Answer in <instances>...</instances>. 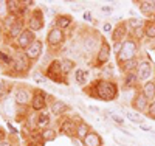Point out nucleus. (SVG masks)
Here are the masks:
<instances>
[{
	"mask_svg": "<svg viewBox=\"0 0 155 146\" xmlns=\"http://www.w3.org/2000/svg\"><path fill=\"white\" fill-rule=\"evenodd\" d=\"M78 121H81L79 115H73V117H62V120L59 121V127L58 131L62 135L68 137L70 140H73L76 137V127H78Z\"/></svg>",
	"mask_w": 155,
	"mask_h": 146,
	"instance_id": "9",
	"label": "nucleus"
},
{
	"mask_svg": "<svg viewBox=\"0 0 155 146\" xmlns=\"http://www.w3.org/2000/svg\"><path fill=\"white\" fill-rule=\"evenodd\" d=\"M93 129H92V126H90L87 121H84V120H81V121H78V127H76V138H79L81 141L92 132Z\"/></svg>",
	"mask_w": 155,
	"mask_h": 146,
	"instance_id": "24",
	"label": "nucleus"
},
{
	"mask_svg": "<svg viewBox=\"0 0 155 146\" xmlns=\"http://www.w3.org/2000/svg\"><path fill=\"white\" fill-rule=\"evenodd\" d=\"M48 109L51 112V115L54 117H64L67 112H70V106L67 103H64L62 100H56L50 95V100H48Z\"/></svg>",
	"mask_w": 155,
	"mask_h": 146,
	"instance_id": "16",
	"label": "nucleus"
},
{
	"mask_svg": "<svg viewBox=\"0 0 155 146\" xmlns=\"http://www.w3.org/2000/svg\"><path fill=\"white\" fill-rule=\"evenodd\" d=\"M116 65L120 67V70H121L123 75H126V73H134V72H137L138 65H140V58L126 61V62H121V64H116Z\"/></svg>",
	"mask_w": 155,
	"mask_h": 146,
	"instance_id": "23",
	"label": "nucleus"
},
{
	"mask_svg": "<svg viewBox=\"0 0 155 146\" xmlns=\"http://www.w3.org/2000/svg\"><path fill=\"white\" fill-rule=\"evenodd\" d=\"M149 104H150V101L144 97L143 92L137 90L135 95H134V98H132V103H130L132 109H134L135 112H138V114H144V115H146V112H147V109H149Z\"/></svg>",
	"mask_w": 155,
	"mask_h": 146,
	"instance_id": "15",
	"label": "nucleus"
},
{
	"mask_svg": "<svg viewBox=\"0 0 155 146\" xmlns=\"http://www.w3.org/2000/svg\"><path fill=\"white\" fill-rule=\"evenodd\" d=\"M41 135H42V140L47 143V141H53L58 138V129L54 127H47L44 131H41Z\"/></svg>",
	"mask_w": 155,
	"mask_h": 146,
	"instance_id": "31",
	"label": "nucleus"
},
{
	"mask_svg": "<svg viewBox=\"0 0 155 146\" xmlns=\"http://www.w3.org/2000/svg\"><path fill=\"white\" fill-rule=\"evenodd\" d=\"M137 76L140 79L141 84H144L147 81H152V78L155 76V65L152 64L150 59H140V65L137 69Z\"/></svg>",
	"mask_w": 155,
	"mask_h": 146,
	"instance_id": "13",
	"label": "nucleus"
},
{
	"mask_svg": "<svg viewBox=\"0 0 155 146\" xmlns=\"http://www.w3.org/2000/svg\"><path fill=\"white\" fill-rule=\"evenodd\" d=\"M99 9H101L102 12H112V11H113V6H109V5H106V6H101Z\"/></svg>",
	"mask_w": 155,
	"mask_h": 146,
	"instance_id": "44",
	"label": "nucleus"
},
{
	"mask_svg": "<svg viewBox=\"0 0 155 146\" xmlns=\"http://www.w3.org/2000/svg\"><path fill=\"white\" fill-rule=\"evenodd\" d=\"M50 123H51V118H50V109H44L42 112H37V117H36V127L37 131H44L47 127H50Z\"/></svg>",
	"mask_w": 155,
	"mask_h": 146,
	"instance_id": "21",
	"label": "nucleus"
},
{
	"mask_svg": "<svg viewBox=\"0 0 155 146\" xmlns=\"http://www.w3.org/2000/svg\"><path fill=\"white\" fill-rule=\"evenodd\" d=\"M140 90L144 93V97L152 103L155 101V81H147L144 84H141L140 86Z\"/></svg>",
	"mask_w": 155,
	"mask_h": 146,
	"instance_id": "26",
	"label": "nucleus"
},
{
	"mask_svg": "<svg viewBox=\"0 0 155 146\" xmlns=\"http://www.w3.org/2000/svg\"><path fill=\"white\" fill-rule=\"evenodd\" d=\"M82 19H84L85 22H93L92 12H90V11H84V16H82Z\"/></svg>",
	"mask_w": 155,
	"mask_h": 146,
	"instance_id": "42",
	"label": "nucleus"
},
{
	"mask_svg": "<svg viewBox=\"0 0 155 146\" xmlns=\"http://www.w3.org/2000/svg\"><path fill=\"white\" fill-rule=\"evenodd\" d=\"M87 79H88V70H85V69H76L74 70V81L78 86L85 87Z\"/></svg>",
	"mask_w": 155,
	"mask_h": 146,
	"instance_id": "28",
	"label": "nucleus"
},
{
	"mask_svg": "<svg viewBox=\"0 0 155 146\" xmlns=\"http://www.w3.org/2000/svg\"><path fill=\"white\" fill-rule=\"evenodd\" d=\"M61 65H62V73L64 76H68L74 69H76V62L70 58H62L61 59Z\"/></svg>",
	"mask_w": 155,
	"mask_h": 146,
	"instance_id": "29",
	"label": "nucleus"
},
{
	"mask_svg": "<svg viewBox=\"0 0 155 146\" xmlns=\"http://www.w3.org/2000/svg\"><path fill=\"white\" fill-rule=\"evenodd\" d=\"M138 9L143 16L149 19H155V9H153V0H138L137 2Z\"/></svg>",
	"mask_w": 155,
	"mask_h": 146,
	"instance_id": "20",
	"label": "nucleus"
},
{
	"mask_svg": "<svg viewBox=\"0 0 155 146\" xmlns=\"http://www.w3.org/2000/svg\"><path fill=\"white\" fill-rule=\"evenodd\" d=\"M42 51H44V42L41 41V39H36V41L25 50V55H27V58L34 64V62H37L39 59H41Z\"/></svg>",
	"mask_w": 155,
	"mask_h": 146,
	"instance_id": "18",
	"label": "nucleus"
},
{
	"mask_svg": "<svg viewBox=\"0 0 155 146\" xmlns=\"http://www.w3.org/2000/svg\"><path fill=\"white\" fill-rule=\"evenodd\" d=\"M11 89H14V87L8 86V83L5 81V79H3V78H0V101L5 100L6 97H9Z\"/></svg>",
	"mask_w": 155,
	"mask_h": 146,
	"instance_id": "34",
	"label": "nucleus"
},
{
	"mask_svg": "<svg viewBox=\"0 0 155 146\" xmlns=\"http://www.w3.org/2000/svg\"><path fill=\"white\" fill-rule=\"evenodd\" d=\"M102 37L101 34L95 33V30H85V33L82 34L81 37V48L84 53H87V55H92L95 58V55L99 51L101 45H102Z\"/></svg>",
	"mask_w": 155,
	"mask_h": 146,
	"instance_id": "2",
	"label": "nucleus"
},
{
	"mask_svg": "<svg viewBox=\"0 0 155 146\" xmlns=\"http://www.w3.org/2000/svg\"><path fill=\"white\" fill-rule=\"evenodd\" d=\"M144 22L143 19H140V17H130V19H127V25H129V30L134 31L137 28H143L144 26Z\"/></svg>",
	"mask_w": 155,
	"mask_h": 146,
	"instance_id": "33",
	"label": "nucleus"
},
{
	"mask_svg": "<svg viewBox=\"0 0 155 146\" xmlns=\"http://www.w3.org/2000/svg\"><path fill=\"white\" fill-rule=\"evenodd\" d=\"M123 44H124V42H113V44H112V51H113V55H115V56H118L120 53H121V50H123Z\"/></svg>",
	"mask_w": 155,
	"mask_h": 146,
	"instance_id": "38",
	"label": "nucleus"
},
{
	"mask_svg": "<svg viewBox=\"0 0 155 146\" xmlns=\"http://www.w3.org/2000/svg\"><path fill=\"white\" fill-rule=\"evenodd\" d=\"M138 51H140V42L135 41V39L129 34V37L124 41L123 44V50L118 56H116V64H121L126 61H130L138 58Z\"/></svg>",
	"mask_w": 155,
	"mask_h": 146,
	"instance_id": "7",
	"label": "nucleus"
},
{
	"mask_svg": "<svg viewBox=\"0 0 155 146\" xmlns=\"http://www.w3.org/2000/svg\"><path fill=\"white\" fill-rule=\"evenodd\" d=\"M65 41H67V34H65V31L61 30V28H56L54 25L50 28V31L47 33V39H45L48 50H51L53 53H58V51L64 47Z\"/></svg>",
	"mask_w": 155,
	"mask_h": 146,
	"instance_id": "6",
	"label": "nucleus"
},
{
	"mask_svg": "<svg viewBox=\"0 0 155 146\" xmlns=\"http://www.w3.org/2000/svg\"><path fill=\"white\" fill-rule=\"evenodd\" d=\"M48 100H50V93H47L44 89L33 87V100L30 104L31 110L33 112H42L44 109L48 107Z\"/></svg>",
	"mask_w": 155,
	"mask_h": 146,
	"instance_id": "11",
	"label": "nucleus"
},
{
	"mask_svg": "<svg viewBox=\"0 0 155 146\" xmlns=\"http://www.w3.org/2000/svg\"><path fill=\"white\" fill-rule=\"evenodd\" d=\"M31 67H33V62L27 58L25 51L16 50V53H14V70H12L9 78H23V76H27L30 73Z\"/></svg>",
	"mask_w": 155,
	"mask_h": 146,
	"instance_id": "4",
	"label": "nucleus"
},
{
	"mask_svg": "<svg viewBox=\"0 0 155 146\" xmlns=\"http://www.w3.org/2000/svg\"><path fill=\"white\" fill-rule=\"evenodd\" d=\"M33 79L36 83H39V84H45L48 79H47V76L42 73V70L39 72V70H36V72H33Z\"/></svg>",
	"mask_w": 155,
	"mask_h": 146,
	"instance_id": "36",
	"label": "nucleus"
},
{
	"mask_svg": "<svg viewBox=\"0 0 155 146\" xmlns=\"http://www.w3.org/2000/svg\"><path fill=\"white\" fill-rule=\"evenodd\" d=\"M152 48H153V51H155V42H153V47H152Z\"/></svg>",
	"mask_w": 155,
	"mask_h": 146,
	"instance_id": "50",
	"label": "nucleus"
},
{
	"mask_svg": "<svg viewBox=\"0 0 155 146\" xmlns=\"http://www.w3.org/2000/svg\"><path fill=\"white\" fill-rule=\"evenodd\" d=\"M84 146H102V137L98 134L96 131H92L90 134L82 140Z\"/></svg>",
	"mask_w": 155,
	"mask_h": 146,
	"instance_id": "25",
	"label": "nucleus"
},
{
	"mask_svg": "<svg viewBox=\"0 0 155 146\" xmlns=\"http://www.w3.org/2000/svg\"><path fill=\"white\" fill-rule=\"evenodd\" d=\"M144 39L155 41V19H147L144 22Z\"/></svg>",
	"mask_w": 155,
	"mask_h": 146,
	"instance_id": "27",
	"label": "nucleus"
},
{
	"mask_svg": "<svg viewBox=\"0 0 155 146\" xmlns=\"http://www.w3.org/2000/svg\"><path fill=\"white\" fill-rule=\"evenodd\" d=\"M45 26V14L42 8H33L30 16L27 17V28L31 30L33 33L42 30Z\"/></svg>",
	"mask_w": 155,
	"mask_h": 146,
	"instance_id": "12",
	"label": "nucleus"
},
{
	"mask_svg": "<svg viewBox=\"0 0 155 146\" xmlns=\"http://www.w3.org/2000/svg\"><path fill=\"white\" fill-rule=\"evenodd\" d=\"M71 141H73V144H74V146H84V144H82V141H81L79 138H76V137H74Z\"/></svg>",
	"mask_w": 155,
	"mask_h": 146,
	"instance_id": "46",
	"label": "nucleus"
},
{
	"mask_svg": "<svg viewBox=\"0 0 155 146\" xmlns=\"http://www.w3.org/2000/svg\"><path fill=\"white\" fill-rule=\"evenodd\" d=\"M102 31H104L106 34H112V31H113L112 22H104V23H102Z\"/></svg>",
	"mask_w": 155,
	"mask_h": 146,
	"instance_id": "40",
	"label": "nucleus"
},
{
	"mask_svg": "<svg viewBox=\"0 0 155 146\" xmlns=\"http://www.w3.org/2000/svg\"><path fill=\"white\" fill-rule=\"evenodd\" d=\"M113 78V67L112 65H104L102 69H99V79H106V81H112Z\"/></svg>",
	"mask_w": 155,
	"mask_h": 146,
	"instance_id": "32",
	"label": "nucleus"
},
{
	"mask_svg": "<svg viewBox=\"0 0 155 146\" xmlns=\"http://www.w3.org/2000/svg\"><path fill=\"white\" fill-rule=\"evenodd\" d=\"M14 53L16 48L12 45L0 47V70L5 76H11L12 70H14Z\"/></svg>",
	"mask_w": 155,
	"mask_h": 146,
	"instance_id": "5",
	"label": "nucleus"
},
{
	"mask_svg": "<svg viewBox=\"0 0 155 146\" xmlns=\"http://www.w3.org/2000/svg\"><path fill=\"white\" fill-rule=\"evenodd\" d=\"M124 115H126V118L130 123H134V124H144V118L141 117V114H138V112H135V110H124Z\"/></svg>",
	"mask_w": 155,
	"mask_h": 146,
	"instance_id": "30",
	"label": "nucleus"
},
{
	"mask_svg": "<svg viewBox=\"0 0 155 146\" xmlns=\"http://www.w3.org/2000/svg\"><path fill=\"white\" fill-rule=\"evenodd\" d=\"M56 28H61V30H68L70 26L73 25V16H70V14H58L56 17H54V23H53Z\"/></svg>",
	"mask_w": 155,
	"mask_h": 146,
	"instance_id": "22",
	"label": "nucleus"
},
{
	"mask_svg": "<svg viewBox=\"0 0 155 146\" xmlns=\"http://www.w3.org/2000/svg\"><path fill=\"white\" fill-rule=\"evenodd\" d=\"M106 114L110 117V120H112L115 124H118V126H124L126 118H123V117H120V115H116V114H113V112H110V110H107Z\"/></svg>",
	"mask_w": 155,
	"mask_h": 146,
	"instance_id": "35",
	"label": "nucleus"
},
{
	"mask_svg": "<svg viewBox=\"0 0 155 146\" xmlns=\"http://www.w3.org/2000/svg\"><path fill=\"white\" fill-rule=\"evenodd\" d=\"M153 9H155V0H153Z\"/></svg>",
	"mask_w": 155,
	"mask_h": 146,
	"instance_id": "51",
	"label": "nucleus"
},
{
	"mask_svg": "<svg viewBox=\"0 0 155 146\" xmlns=\"http://www.w3.org/2000/svg\"><path fill=\"white\" fill-rule=\"evenodd\" d=\"M140 79L137 76V72L123 75V87L126 90H140Z\"/></svg>",
	"mask_w": 155,
	"mask_h": 146,
	"instance_id": "19",
	"label": "nucleus"
},
{
	"mask_svg": "<svg viewBox=\"0 0 155 146\" xmlns=\"http://www.w3.org/2000/svg\"><path fill=\"white\" fill-rule=\"evenodd\" d=\"M130 34L129 30L127 20H120L116 25H113V31H112V42H124Z\"/></svg>",
	"mask_w": 155,
	"mask_h": 146,
	"instance_id": "14",
	"label": "nucleus"
},
{
	"mask_svg": "<svg viewBox=\"0 0 155 146\" xmlns=\"http://www.w3.org/2000/svg\"><path fill=\"white\" fill-rule=\"evenodd\" d=\"M110 55H112V47H110L109 41L102 39V45H101L99 51L95 55L93 61L90 62V65H92L93 69H102L104 65L109 64V61H110Z\"/></svg>",
	"mask_w": 155,
	"mask_h": 146,
	"instance_id": "10",
	"label": "nucleus"
},
{
	"mask_svg": "<svg viewBox=\"0 0 155 146\" xmlns=\"http://www.w3.org/2000/svg\"><path fill=\"white\" fill-rule=\"evenodd\" d=\"M25 5H27L28 8H33L36 5V2H33V0H25Z\"/></svg>",
	"mask_w": 155,
	"mask_h": 146,
	"instance_id": "49",
	"label": "nucleus"
},
{
	"mask_svg": "<svg viewBox=\"0 0 155 146\" xmlns=\"http://www.w3.org/2000/svg\"><path fill=\"white\" fill-rule=\"evenodd\" d=\"M82 92L85 95L92 97L99 101H115L120 97V87L115 81H106V79H93L85 87H82Z\"/></svg>",
	"mask_w": 155,
	"mask_h": 146,
	"instance_id": "1",
	"label": "nucleus"
},
{
	"mask_svg": "<svg viewBox=\"0 0 155 146\" xmlns=\"http://www.w3.org/2000/svg\"><path fill=\"white\" fill-rule=\"evenodd\" d=\"M0 146H16V143L12 141V138H5L0 141Z\"/></svg>",
	"mask_w": 155,
	"mask_h": 146,
	"instance_id": "41",
	"label": "nucleus"
},
{
	"mask_svg": "<svg viewBox=\"0 0 155 146\" xmlns=\"http://www.w3.org/2000/svg\"><path fill=\"white\" fill-rule=\"evenodd\" d=\"M42 73L47 76V79L53 81L56 84H64V86H68V79L67 76H64L62 73V65H61V59H53L50 61L48 65L42 69Z\"/></svg>",
	"mask_w": 155,
	"mask_h": 146,
	"instance_id": "3",
	"label": "nucleus"
},
{
	"mask_svg": "<svg viewBox=\"0 0 155 146\" xmlns=\"http://www.w3.org/2000/svg\"><path fill=\"white\" fill-rule=\"evenodd\" d=\"M146 117L155 120V101H152V103L149 104V109H147V112H146Z\"/></svg>",
	"mask_w": 155,
	"mask_h": 146,
	"instance_id": "39",
	"label": "nucleus"
},
{
	"mask_svg": "<svg viewBox=\"0 0 155 146\" xmlns=\"http://www.w3.org/2000/svg\"><path fill=\"white\" fill-rule=\"evenodd\" d=\"M140 129L144 131V132H150V131H152V127H149V126H146V124H140Z\"/></svg>",
	"mask_w": 155,
	"mask_h": 146,
	"instance_id": "47",
	"label": "nucleus"
},
{
	"mask_svg": "<svg viewBox=\"0 0 155 146\" xmlns=\"http://www.w3.org/2000/svg\"><path fill=\"white\" fill-rule=\"evenodd\" d=\"M8 16H9V11L6 2H0V22H3Z\"/></svg>",
	"mask_w": 155,
	"mask_h": 146,
	"instance_id": "37",
	"label": "nucleus"
},
{
	"mask_svg": "<svg viewBox=\"0 0 155 146\" xmlns=\"http://www.w3.org/2000/svg\"><path fill=\"white\" fill-rule=\"evenodd\" d=\"M70 5H71L73 9H82V8H84L81 3H74V2H70Z\"/></svg>",
	"mask_w": 155,
	"mask_h": 146,
	"instance_id": "45",
	"label": "nucleus"
},
{
	"mask_svg": "<svg viewBox=\"0 0 155 146\" xmlns=\"http://www.w3.org/2000/svg\"><path fill=\"white\" fill-rule=\"evenodd\" d=\"M12 93H14V103L17 107H27L31 104L33 100V89L25 86V84H17L12 89Z\"/></svg>",
	"mask_w": 155,
	"mask_h": 146,
	"instance_id": "8",
	"label": "nucleus"
},
{
	"mask_svg": "<svg viewBox=\"0 0 155 146\" xmlns=\"http://www.w3.org/2000/svg\"><path fill=\"white\" fill-rule=\"evenodd\" d=\"M8 127H9V132H11L12 135H16V134H17V131H16V127H12V124H11V123H8Z\"/></svg>",
	"mask_w": 155,
	"mask_h": 146,
	"instance_id": "48",
	"label": "nucleus"
},
{
	"mask_svg": "<svg viewBox=\"0 0 155 146\" xmlns=\"http://www.w3.org/2000/svg\"><path fill=\"white\" fill-rule=\"evenodd\" d=\"M3 42H5V31H3L2 23H0V47L3 45Z\"/></svg>",
	"mask_w": 155,
	"mask_h": 146,
	"instance_id": "43",
	"label": "nucleus"
},
{
	"mask_svg": "<svg viewBox=\"0 0 155 146\" xmlns=\"http://www.w3.org/2000/svg\"><path fill=\"white\" fill-rule=\"evenodd\" d=\"M36 41V33H33L31 30H25L22 34H20V37L17 39V41L12 44V47H14L16 50H20V51H25L27 50L33 42Z\"/></svg>",
	"mask_w": 155,
	"mask_h": 146,
	"instance_id": "17",
	"label": "nucleus"
}]
</instances>
